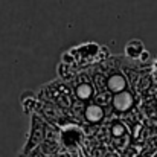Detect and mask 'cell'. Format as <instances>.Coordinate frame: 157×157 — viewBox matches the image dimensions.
Listing matches in <instances>:
<instances>
[{
    "instance_id": "cell-1",
    "label": "cell",
    "mask_w": 157,
    "mask_h": 157,
    "mask_svg": "<svg viewBox=\"0 0 157 157\" xmlns=\"http://www.w3.org/2000/svg\"><path fill=\"white\" fill-rule=\"evenodd\" d=\"M69 84L72 87L75 99L79 101V102H86V101L92 99L93 95H95V86L92 82V78L89 75H86V73H79Z\"/></svg>"
},
{
    "instance_id": "cell-2",
    "label": "cell",
    "mask_w": 157,
    "mask_h": 157,
    "mask_svg": "<svg viewBox=\"0 0 157 157\" xmlns=\"http://www.w3.org/2000/svg\"><path fill=\"white\" fill-rule=\"evenodd\" d=\"M105 86H107V90L111 93V96L122 93L127 90V86H128L127 76L122 75L121 72H111L105 79Z\"/></svg>"
},
{
    "instance_id": "cell-3",
    "label": "cell",
    "mask_w": 157,
    "mask_h": 157,
    "mask_svg": "<svg viewBox=\"0 0 157 157\" xmlns=\"http://www.w3.org/2000/svg\"><path fill=\"white\" fill-rule=\"evenodd\" d=\"M134 105V95L130 90H125L122 93H117L111 99V107L116 113H127Z\"/></svg>"
},
{
    "instance_id": "cell-4",
    "label": "cell",
    "mask_w": 157,
    "mask_h": 157,
    "mask_svg": "<svg viewBox=\"0 0 157 157\" xmlns=\"http://www.w3.org/2000/svg\"><path fill=\"white\" fill-rule=\"evenodd\" d=\"M82 116H84V121L89 122V124H99V122L104 119L105 111L99 104L92 102V104H89V105L84 107Z\"/></svg>"
},
{
    "instance_id": "cell-5",
    "label": "cell",
    "mask_w": 157,
    "mask_h": 157,
    "mask_svg": "<svg viewBox=\"0 0 157 157\" xmlns=\"http://www.w3.org/2000/svg\"><path fill=\"white\" fill-rule=\"evenodd\" d=\"M145 52V46L140 40H130L125 44V56L133 61H139L142 53Z\"/></svg>"
},
{
    "instance_id": "cell-6",
    "label": "cell",
    "mask_w": 157,
    "mask_h": 157,
    "mask_svg": "<svg viewBox=\"0 0 157 157\" xmlns=\"http://www.w3.org/2000/svg\"><path fill=\"white\" fill-rule=\"evenodd\" d=\"M148 58H150V53H148V51H145V52L142 53V56L139 58V61H140V63H145Z\"/></svg>"
},
{
    "instance_id": "cell-7",
    "label": "cell",
    "mask_w": 157,
    "mask_h": 157,
    "mask_svg": "<svg viewBox=\"0 0 157 157\" xmlns=\"http://www.w3.org/2000/svg\"><path fill=\"white\" fill-rule=\"evenodd\" d=\"M154 78L157 79V59H156V63H154Z\"/></svg>"
}]
</instances>
